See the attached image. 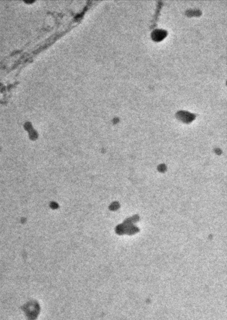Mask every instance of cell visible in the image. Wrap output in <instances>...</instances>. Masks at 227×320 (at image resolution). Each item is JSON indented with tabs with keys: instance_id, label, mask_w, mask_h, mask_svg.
<instances>
[{
	"instance_id": "cell-1",
	"label": "cell",
	"mask_w": 227,
	"mask_h": 320,
	"mask_svg": "<svg viewBox=\"0 0 227 320\" xmlns=\"http://www.w3.org/2000/svg\"><path fill=\"white\" fill-rule=\"evenodd\" d=\"M176 116L183 122L188 123L191 122L196 118V114L186 111L180 110L177 113Z\"/></svg>"
},
{
	"instance_id": "cell-2",
	"label": "cell",
	"mask_w": 227,
	"mask_h": 320,
	"mask_svg": "<svg viewBox=\"0 0 227 320\" xmlns=\"http://www.w3.org/2000/svg\"><path fill=\"white\" fill-rule=\"evenodd\" d=\"M167 35V32L164 30L156 29L152 33V38L154 41H160L164 39Z\"/></svg>"
}]
</instances>
